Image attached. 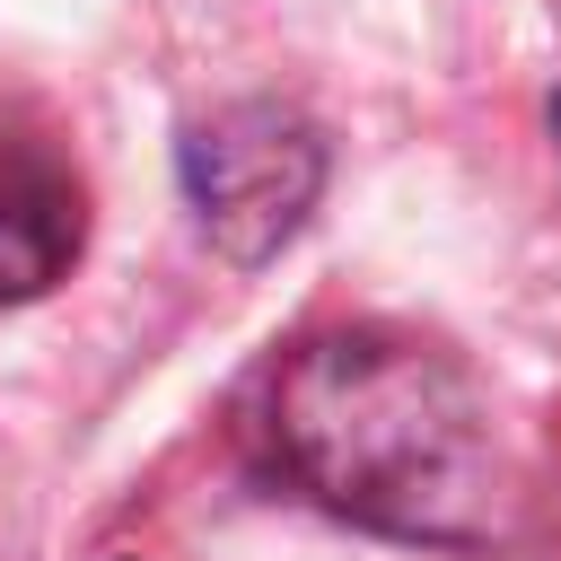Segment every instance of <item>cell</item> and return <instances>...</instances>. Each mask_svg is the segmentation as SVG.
<instances>
[{
	"label": "cell",
	"instance_id": "obj_2",
	"mask_svg": "<svg viewBox=\"0 0 561 561\" xmlns=\"http://www.w3.org/2000/svg\"><path fill=\"white\" fill-rule=\"evenodd\" d=\"M175 175H184L193 228L228 263H263L307 228V210L324 193V131L272 96H245L184 131Z\"/></svg>",
	"mask_w": 561,
	"mask_h": 561
},
{
	"label": "cell",
	"instance_id": "obj_1",
	"mask_svg": "<svg viewBox=\"0 0 561 561\" xmlns=\"http://www.w3.org/2000/svg\"><path fill=\"white\" fill-rule=\"evenodd\" d=\"M272 465L333 517L482 552L517 517V456L491 394L412 333H316L263 386Z\"/></svg>",
	"mask_w": 561,
	"mask_h": 561
},
{
	"label": "cell",
	"instance_id": "obj_3",
	"mask_svg": "<svg viewBox=\"0 0 561 561\" xmlns=\"http://www.w3.org/2000/svg\"><path fill=\"white\" fill-rule=\"evenodd\" d=\"M79 184L44 158H0V307L53 289L79 254Z\"/></svg>",
	"mask_w": 561,
	"mask_h": 561
}]
</instances>
